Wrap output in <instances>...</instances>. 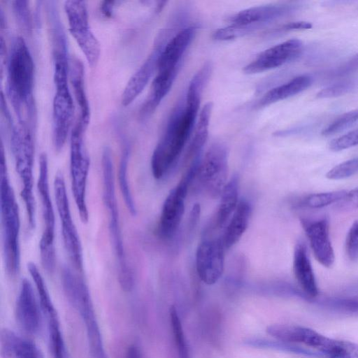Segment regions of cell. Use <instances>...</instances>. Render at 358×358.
I'll list each match as a JSON object with an SVG mask.
<instances>
[{
    "mask_svg": "<svg viewBox=\"0 0 358 358\" xmlns=\"http://www.w3.org/2000/svg\"><path fill=\"white\" fill-rule=\"evenodd\" d=\"M202 95L187 91L184 101L173 110L164 131L158 141L151 157V169L155 178L166 176L189 141L199 114Z\"/></svg>",
    "mask_w": 358,
    "mask_h": 358,
    "instance_id": "obj_1",
    "label": "cell"
},
{
    "mask_svg": "<svg viewBox=\"0 0 358 358\" xmlns=\"http://www.w3.org/2000/svg\"><path fill=\"white\" fill-rule=\"evenodd\" d=\"M34 78L32 57L24 39L17 36L13 41L8 60L6 92L19 124L31 129L36 117L33 96Z\"/></svg>",
    "mask_w": 358,
    "mask_h": 358,
    "instance_id": "obj_2",
    "label": "cell"
},
{
    "mask_svg": "<svg viewBox=\"0 0 358 358\" xmlns=\"http://www.w3.org/2000/svg\"><path fill=\"white\" fill-rule=\"evenodd\" d=\"M0 206L3 252L8 274L17 275L20 267V220L17 202L10 184L3 145L1 148Z\"/></svg>",
    "mask_w": 358,
    "mask_h": 358,
    "instance_id": "obj_3",
    "label": "cell"
},
{
    "mask_svg": "<svg viewBox=\"0 0 358 358\" xmlns=\"http://www.w3.org/2000/svg\"><path fill=\"white\" fill-rule=\"evenodd\" d=\"M101 167L103 202L108 213L110 238L118 264V280L124 292H130L134 287V276L128 264L123 244L115 196L113 157L110 150L108 148H106L102 153Z\"/></svg>",
    "mask_w": 358,
    "mask_h": 358,
    "instance_id": "obj_4",
    "label": "cell"
},
{
    "mask_svg": "<svg viewBox=\"0 0 358 358\" xmlns=\"http://www.w3.org/2000/svg\"><path fill=\"white\" fill-rule=\"evenodd\" d=\"M55 94L52 103V141L55 148L60 151L72 124L74 105L68 85L69 64L64 47L55 50Z\"/></svg>",
    "mask_w": 358,
    "mask_h": 358,
    "instance_id": "obj_5",
    "label": "cell"
},
{
    "mask_svg": "<svg viewBox=\"0 0 358 358\" xmlns=\"http://www.w3.org/2000/svg\"><path fill=\"white\" fill-rule=\"evenodd\" d=\"M10 145L16 171L22 182L20 195L24 203L29 226L34 229L36 226V203L33 194L34 143L32 129L21 124L13 127Z\"/></svg>",
    "mask_w": 358,
    "mask_h": 358,
    "instance_id": "obj_6",
    "label": "cell"
},
{
    "mask_svg": "<svg viewBox=\"0 0 358 358\" xmlns=\"http://www.w3.org/2000/svg\"><path fill=\"white\" fill-rule=\"evenodd\" d=\"M298 6L292 4H270L242 10L230 17L229 25L213 34L216 41H226L250 34L275 20L294 13Z\"/></svg>",
    "mask_w": 358,
    "mask_h": 358,
    "instance_id": "obj_7",
    "label": "cell"
},
{
    "mask_svg": "<svg viewBox=\"0 0 358 358\" xmlns=\"http://www.w3.org/2000/svg\"><path fill=\"white\" fill-rule=\"evenodd\" d=\"M86 128L77 121L72 129L70 143L71 189L83 222H87L89 217L86 202V189L90 158L84 140Z\"/></svg>",
    "mask_w": 358,
    "mask_h": 358,
    "instance_id": "obj_8",
    "label": "cell"
},
{
    "mask_svg": "<svg viewBox=\"0 0 358 358\" xmlns=\"http://www.w3.org/2000/svg\"><path fill=\"white\" fill-rule=\"evenodd\" d=\"M37 188L40 196L44 230L39 243L40 256L43 268L49 273L55 266V213L48 182V163L45 153H42L39 160V175Z\"/></svg>",
    "mask_w": 358,
    "mask_h": 358,
    "instance_id": "obj_9",
    "label": "cell"
},
{
    "mask_svg": "<svg viewBox=\"0 0 358 358\" xmlns=\"http://www.w3.org/2000/svg\"><path fill=\"white\" fill-rule=\"evenodd\" d=\"M229 175V150L222 143H213L201 157L195 179L209 196H220Z\"/></svg>",
    "mask_w": 358,
    "mask_h": 358,
    "instance_id": "obj_10",
    "label": "cell"
},
{
    "mask_svg": "<svg viewBox=\"0 0 358 358\" xmlns=\"http://www.w3.org/2000/svg\"><path fill=\"white\" fill-rule=\"evenodd\" d=\"M27 268L34 282L52 356L53 358H69L59 317L43 276L34 263H29Z\"/></svg>",
    "mask_w": 358,
    "mask_h": 358,
    "instance_id": "obj_11",
    "label": "cell"
},
{
    "mask_svg": "<svg viewBox=\"0 0 358 358\" xmlns=\"http://www.w3.org/2000/svg\"><path fill=\"white\" fill-rule=\"evenodd\" d=\"M199 162L191 164L178 185L173 187L162 206L157 226L159 237L168 239L178 230L185 213V201L191 183L195 180Z\"/></svg>",
    "mask_w": 358,
    "mask_h": 358,
    "instance_id": "obj_12",
    "label": "cell"
},
{
    "mask_svg": "<svg viewBox=\"0 0 358 358\" xmlns=\"http://www.w3.org/2000/svg\"><path fill=\"white\" fill-rule=\"evenodd\" d=\"M54 189L65 249L74 267L82 272L83 257L81 242L72 218L65 181L61 173L55 176Z\"/></svg>",
    "mask_w": 358,
    "mask_h": 358,
    "instance_id": "obj_13",
    "label": "cell"
},
{
    "mask_svg": "<svg viewBox=\"0 0 358 358\" xmlns=\"http://www.w3.org/2000/svg\"><path fill=\"white\" fill-rule=\"evenodd\" d=\"M69 31L80 48L89 64L94 66L100 56V44L89 25L85 2L69 0L64 2Z\"/></svg>",
    "mask_w": 358,
    "mask_h": 358,
    "instance_id": "obj_14",
    "label": "cell"
},
{
    "mask_svg": "<svg viewBox=\"0 0 358 358\" xmlns=\"http://www.w3.org/2000/svg\"><path fill=\"white\" fill-rule=\"evenodd\" d=\"M303 48L299 39L287 40L261 52L244 66L243 71L251 75L280 67L299 57Z\"/></svg>",
    "mask_w": 358,
    "mask_h": 358,
    "instance_id": "obj_15",
    "label": "cell"
},
{
    "mask_svg": "<svg viewBox=\"0 0 358 358\" xmlns=\"http://www.w3.org/2000/svg\"><path fill=\"white\" fill-rule=\"evenodd\" d=\"M226 248L221 236L203 241L196 252V268L202 282L206 285L216 283L224 270Z\"/></svg>",
    "mask_w": 358,
    "mask_h": 358,
    "instance_id": "obj_16",
    "label": "cell"
},
{
    "mask_svg": "<svg viewBox=\"0 0 358 358\" xmlns=\"http://www.w3.org/2000/svg\"><path fill=\"white\" fill-rule=\"evenodd\" d=\"M171 30L164 29L159 33L152 51L129 80L122 95L123 106L129 105L141 93L155 71H157L159 55L171 38Z\"/></svg>",
    "mask_w": 358,
    "mask_h": 358,
    "instance_id": "obj_17",
    "label": "cell"
},
{
    "mask_svg": "<svg viewBox=\"0 0 358 358\" xmlns=\"http://www.w3.org/2000/svg\"><path fill=\"white\" fill-rule=\"evenodd\" d=\"M15 315L19 327L29 335H36L43 323L42 313L32 285L23 279L15 303Z\"/></svg>",
    "mask_w": 358,
    "mask_h": 358,
    "instance_id": "obj_18",
    "label": "cell"
},
{
    "mask_svg": "<svg viewBox=\"0 0 358 358\" xmlns=\"http://www.w3.org/2000/svg\"><path fill=\"white\" fill-rule=\"evenodd\" d=\"M300 222L315 259L323 266L330 268L334 264L335 255L328 219L324 217L317 219L303 217Z\"/></svg>",
    "mask_w": 358,
    "mask_h": 358,
    "instance_id": "obj_19",
    "label": "cell"
},
{
    "mask_svg": "<svg viewBox=\"0 0 358 358\" xmlns=\"http://www.w3.org/2000/svg\"><path fill=\"white\" fill-rule=\"evenodd\" d=\"M196 31L195 27H187L171 36L159 55L157 71H179L182 57Z\"/></svg>",
    "mask_w": 358,
    "mask_h": 358,
    "instance_id": "obj_20",
    "label": "cell"
},
{
    "mask_svg": "<svg viewBox=\"0 0 358 358\" xmlns=\"http://www.w3.org/2000/svg\"><path fill=\"white\" fill-rule=\"evenodd\" d=\"M0 352L1 358H44L34 343L7 328L0 333Z\"/></svg>",
    "mask_w": 358,
    "mask_h": 358,
    "instance_id": "obj_21",
    "label": "cell"
},
{
    "mask_svg": "<svg viewBox=\"0 0 358 358\" xmlns=\"http://www.w3.org/2000/svg\"><path fill=\"white\" fill-rule=\"evenodd\" d=\"M293 270L294 276L303 291L310 296H316L318 294L317 282L306 246L303 241L297 242L295 245Z\"/></svg>",
    "mask_w": 358,
    "mask_h": 358,
    "instance_id": "obj_22",
    "label": "cell"
},
{
    "mask_svg": "<svg viewBox=\"0 0 358 358\" xmlns=\"http://www.w3.org/2000/svg\"><path fill=\"white\" fill-rule=\"evenodd\" d=\"M306 345L332 358H358V344L333 339L313 330Z\"/></svg>",
    "mask_w": 358,
    "mask_h": 358,
    "instance_id": "obj_23",
    "label": "cell"
},
{
    "mask_svg": "<svg viewBox=\"0 0 358 358\" xmlns=\"http://www.w3.org/2000/svg\"><path fill=\"white\" fill-rule=\"evenodd\" d=\"M313 83L309 75H300L266 92L257 102L259 108L295 96L308 89Z\"/></svg>",
    "mask_w": 358,
    "mask_h": 358,
    "instance_id": "obj_24",
    "label": "cell"
},
{
    "mask_svg": "<svg viewBox=\"0 0 358 358\" xmlns=\"http://www.w3.org/2000/svg\"><path fill=\"white\" fill-rule=\"evenodd\" d=\"M85 328L91 358H109L105 349L94 304L87 305L77 312Z\"/></svg>",
    "mask_w": 358,
    "mask_h": 358,
    "instance_id": "obj_25",
    "label": "cell"
},
{
    "mask_svg": "<svg viewBox=\"0 0 358 358\" xmlns=\"http://www.w3.org/2000/svg\"><path fill=\"white\" fill-rule=\"evenodd\" d=\"M69 76L74 96L79 106L80 114L77 121L87 127L90 116V105L85 89L84 67L78 58H72L69 62Z\"/></svg>",
    "mask_w": 358,
    "mask_h": 358,
    "instance_id": "obj_26",
    "label": "cell"
},
{
    "mask_svg": "<svg viewBox=\"0 0 358 358\" xmlns=\"http://www.w3.org/2000/svg\"><path fill=\"white\" fill-rule=\"evenodd\" d=\"M251 213L250 204L243 199L239 201L235 212L227 224L221 236L226 250L234 245L242 237L248 228Z\"/></svg>",
    "mask_w": 358,
    "mask_h": 358,
    "instance_id": "obj_27",
    "label": "cell"
},
{
    "mask_svg": "<svg viewBox=\"0 0 358 358\" xmlns=\"http://www.w3.org/2000/svg\"><path fill=\"white\" fill-rule=\"evenodd\" d=\"M213 103H206L199 112L195 124L192 138L187 147L185 159L191 162L201 157V152L206 145L209 131L210 120L213 110Z\"/></svg>",
    "mask_w": 358,
    "mask_h": 358,
    "instance_id": "obj_28",
    "label": "cell"
},
{
    "mask_svg": "<svg viewBox=\"0 0 358 358\" xmlns=\"http://www.w3.org/2000/svg\"><path fill=\"white\" fill-rule=\"evenodd\" d=\"M220 201L214 219V227L222 229L235 212L238 201V178L233 176L224 186L220 194Z\"/></svg>",
    "mask_w": 358,
    "mask_h": 358,
    "instance_id": "obj_29",
    "label": "cell"
},
{
    "mask_svg": "<svg viewBox=\"0 0 358 358\" xmlns=\"http://www.w3.org/2000/svg\"><path fill=\"white\" fill-rule=\"evenodd\" d=\"M311 329L291 324H272L266 327V332L273 338L289 343L306 344Z\"/></svg>",
    "mask_w": 358,
    "mask_h": 358,
    "instance_id": "obj_30",
    "label": "cell"
},
{
    "mask_svg": "<svg viewBox=\"0 0 358 358\" xmlns=\"http://www.w3.org/2000/svg\"><path fill=\"white\" fill-rule=\"evenodd\" d=\"M130 156V146L128 143H124L118 170V181L120 191L124 203L129 213L136 215V208L134 201L128 181V163Z\"/></svg>",
    "mask_w": 358,
    "mask_h": 358,
    "instance_id": "obj_31",
    "label": "cell"
},
{
    "mask_svg": "<svg viewBox=\"0 0 358 358\" xmlns=\"http://www.w3.org/2000/svg\"><path fill=\"white\" fill-rule=\"evenodd\" d=\"M348 190L342 189L310 194L300 201L299 205L313 209L324 208L332 203H338L345 196Z\"/></svg>",
    "mask_w": 358,
    "mask_h": 358,
    "instance_id": "obj_32",
    "label": "cell"
},
{
    "mask_svg": "<svg viewBox=\"0 0 358 358\" xmlns=\"http://www.w3.org/2000/svg\"><path fill=\"white\" fill-rule=\"evenodd\" d=\"M170 321L174 342L178 350L179 358H189L188 348L184 336L181 322L174 306L170 308Z\"/></svg>",
    "mask_w": 358,
    "mask_h": 358,
    "instance_id": "obj_33",
    "label": "cell"
},
{
    "mask_svg": "<svg viewBox=\"0 0 358 358\" xmlns=\"http://www.w3.org/2000/svg\"><path fill=\"white\" fill-rule=\"evenodd\" d=\"M358 121V108L344 113L331 122L322 132L324 136L339 133Z\"/></svg>",
    "mask_w": 358,
    "mask_h": 358,
    "instance_id": "obj_34",
    "label": "cell"
},
{
    "mask_svg": "<svg viewBox=\"0 0 358 358\" xmlns=\"http://www.w3.org/2000/svg\"><path fill=\"white\" fill-rule=\"evenodd\" d=\"M358 173V157L343 162L332 169L326 174L329 180H342L348 178Z\"/></svg>",
    "mask_w": 358,
    "mask_h": 358,
    "instance_id": "obj_35",
    "label": "cell"
},
{
    "mask_svg": "<svg viewBox=\"0 0 358 358\" xmlns=\"http://www.w3.org/2000/svg\"><path fill=\"white\" fill-rule=\"evenodd\" d=\"M354 83L350 80L339 82L329 85L317 92L316 96L318 99L334 98L344 95L351 91Z\"/></svg>",
    "mask_w": 358,
    "mask_h": 358,
    "instance_id": "obj_36",
    "label": "cell"
},
{
    "mask_svg": "<svg viewBox=\"0 0 358 358\" xmlns=\"http://www.w3.org/2000/svg\"><path fill=\"white\" fill-rule=\"evenodd\" d=\"M358 145V129L331 140L329 148L334 152L341 151Z\"/></svg>",
    "mask_w": 358,
    "mask_h": 358,
    "instance_id": "obj_37",
    "label": "cell"
},
{
    "mask_svg": "<svg viewBox=\"0 0 358 358\" xmlns=\"http://www.w3.org/2000/svg\"><path fill=\"white\" fill-rule=\"evenodd\" d=\"M345 252L350 260H358V220L349 229L345 238Z\"/></svg>",
    "mask_w": 358,
    "mask_h": 358,
    "instance_id": "obj_38",
    "label": "cell"
},
{
    "mask_svg": "<svg viewBox=\"0 0 358 358\" xmlns=\"http://www.w3.org/2000/svg\"><path fill=\"white\" fill-rule=\"evenodd\" d=\"M13 8L20 24L27 31L31 29V14L27 1H14Z\"/></svg>",
    "mask_w": 358,
    "mask_h": 358,
    "instance_id": "obj_39",
    "label": "cell"
},
{
    "mask_svg": "<svg viewBox=\"0 0 358 358\" xmlns=\"http://www.w3.org/2000/svg\"><path fill=\"white\" fill-rule=\"evenodd\" d=\"M358 71V52L332 71L333 76H344Z\"/></svg>",
    "mask_w": 358,
    "mask_h": 358,
    "instance_id": "obj_40",
    "label": "cell"
},
{
    "mask_svg": "<svg viewBox=\"0 0 358 358\" xmlns=\"http://www.w3.org/2000/svg\"><path fill=\"white\" fill-rule=\"evenodd\" d=\"M341 210H354L358 208V187L348 191L345 196L338 203Z\"/></svg>",
    "mask_w": 358,
    "mask_h": 358,
    "instance_id": "obj_41",
    "label": "cell"
},
{
    "mask_svg": "<svg viewBox=\"0 0 358 358\" xmlns=\"http://www.w3.org/2000/svg\"><path fill=\"white\" fill-rule=\"evenodd\" d=\"M312 27V24L305 21L291 22L282 25L278 29L281 31L308 29Z\"/></svg>",
    "mask_w": 358,
    "mask_h": 358,
    "instance_id": "obj_42",
    "label": "cell"
},
{
    "mask_svg": "<svg viewBox=\"0 0 358 358\" xmlns=\"http://www.w3.org/2000/svg\"><path fill=\"white\" fill-rule=\"evenodd\" d=\"M125 358H143L139 347L136 344H131L128 346Z\"/></svg>",
    "mask_w": 358,
    "mask_h": 358,
    "instance_id": "obj_43",
    "label": "cell"
},
{
    "mask_svg": "<svg viewBox=\"0 0 358 358\" xmlns=\"http://www.w3.org/2000/svg\"><path fill=\"white\" fill-rule=\"evenodd\" d=\"M113 1H103L101 6V10L106 16H110L112 13Z\"/></svg>",
    "mask_w": 358,
    "mask_h": 358,
    "instance_id": "obj_44",
    "label": "cell"
}]
</instances>
